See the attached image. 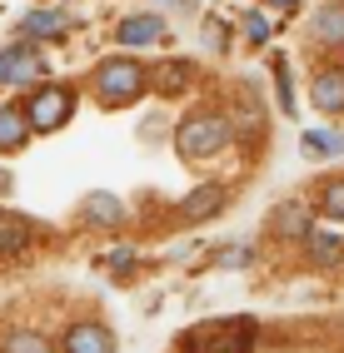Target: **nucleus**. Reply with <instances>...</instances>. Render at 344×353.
Segmentation results:
<instances>
[{"instance_id":"f3484780","label":"nucleus","mask_w":344,"mask_h":353,"mask_svg":"<svg viewBox=\"0 0 344 353\" xmlns=\"http://www.w3.org/2000/svg\"><path fill=\"white\" fill-rule=\"evenodd\" d=\"M26 244H30V219L0 214V254H20Z\"/></svg>"},{"instance_id":"412c9836","label":"nucleus","mask_w":344,"mask_h":353,"mask_svg":"<svg viewBox=\"0 0 344 353\" xmlns=\"http://www.w3.org/2000/svg\"><path fill=\"white\" fill-rule=\"evenodd\" d=\"M249 259H255V254H249L245 244H235V249H220V264H224V269H245Z\"/></svg>"},{"instance_id":"6e6552de","label":"nucleus","mask_w":344,"mask_h":353,"mask_svg":"<svg viewBox=\"0 0 344 353\" xmlns=\"http://www.w3.org/2000/svg\"><path fill=\"white\" fill-rule=\"evenodd\" d=\"M30 114L20 105H0V154H20L30 145Z\"/></svg>"},{"instance_id":"6ab92c4d","label":"nucleus","mask_w":344,"mask_h":353,"mask_svg":"<svg viewBox=\"0 0 344 353\" xmlns=\"http://www.w3.org/2000/svg\"><path fill=\"white\" fill-rule=\"evenodd\" d=\"M319 214H329L334 224H344V179H339V184H325V190H319Z\"/></svg>"},{"instance_id":"39448f33","label":"nucleus","mask_w":344,"mask_h":353,"mask_svg":"<svg viewBox=\"0 0 344 353\" xmlns=\"http://www.w3.org/2000/svg\"><path fill=\"white\" fill-rule=\"evenodd\" d=\"M224 204H229V190H224L220 179H210V184H195V190H190L185 199H180V219H185V224H204L210 214H220Z\"/></svg>"},{"instance_id":"9d476101","label":"nucleus","mask_w":344,"mask_h":353,"mask_svg":"<svg viewBox=\"0 0 344 353\" xmlns=\"http://www.w3.org/2000/svg\"><path fill=\"white\" fill-rule=\"evenodd\" d=\"M269 224H274V234L280 239H309V209L300 204V199H285V204H274V214H269Z\"/></svg>"},{"instance_id":"4be33fe9","label":"nucleus","mask_w":344,"mask_h":353,"mask_svg":"<svg viewBox=\"0 0 344 353\" xmlns=\"http://www.w3.org/2000/svg\"><path fill=\"white\" fill-rule=\"evenodd\" d=\"M95 264H110V269H120V274H125V269L135 264V249H115V254H100Z\"/></svg>"},{"instance_id":"4468645a","label":"nucleus","mask_w":344,"mask_h":353,"mask_svg":"<svg viewBox=\"0 0 344 353\" xmlns=\"http://www.w3.org/2000/svg\"><path fill=\"white\" fill-rule=\"evenodd\" d=\"M314 35L325 45H344V0H325L314 10Z\"/></svg>"},{"instance_id":"a211bd4d","label":"nucleus","mask_w":344,"mask_h":353,"mask_svg":"<svg viewBox=\"0 0 344 353\" xmlns=\"http://www.w3.org/2000/svg\"><path fill=\"white\" fill-rule=\"evenodd\" d=\"M65 10H30L26 15V35H35V40H50V35H65Z\"/></svg>"},{"instance_id":"b1692460","label":"nucleus","mask_w":344,"mask_h":353,"mask_svg":"<svg viewBox=\"0 0 344 353\" xmlns=\"http://www.w3.org/2000/svg\"><path fill=\"white\" fill-rule=\"evenodd\" d=\"M245 35H249V40H265V35H269V20H265V15H245Z\"/></svg>"},{"instance_id":"dca6fc26","label":"nucleus","mask_w":344,"mask_h":353,"mask_svg":"<svg viewBox=\"0 0 344 353\" xmlns=\"http://www.w3.org/2000/svg\"><path fill=\"white\" fill-rule=\"evenodd\" d=\"M305 154H309V159H334V154H344V130H309V134H305Z\"/></svg>"},{"instance_id":"aec40b11","label":"nucleus","mask_w":344,"mask_h":353,"mask_svg":"<svg viewBox=\"0 0 344 353\" xmlns=\"http://www.w3.org/2000/svg\"><path fill=\"white\" fill-rule=\"evenodd\" d=\"M185 80H190V70H185V65L175 60V65H165V70H160V75H155V90H165V95H170V90H180Z\"/></svg>"},{"instance_id":"5701e85b","label":"nucleus","mask_w":344,"mask_h":353,"mask_svg":"<svg viewBox=\"0 0 344 353\" xmlns=\"http://www.w3.org/2000/svg\"><path fill=\"white\" fill-rule=\"evenodd\" d=\"M274 85H280V100L294 110V95H289V65H285V60H274Z\"/></svg>"},{"instance_id":"9b49d317","label":"nucleus","mask_w":344,"mask_h":353,"mask_svg":"<svg viewBox=\"0 0 344 353\" xmlns=\"http://www.w3.org/2000/svg\"><path fill=\"white\" fill-rule=\"evenodd\" d=\"M115 35H120V45H155L160 35H165V26H160V15L145 10V15H125Z\"/></svg>"},{"instance_id":"2eb2a0df","label":"nucleus","mask_w":344,"mask_h":353,"mask_svg":"<svg viewBox=\"0 0 344 353\" xmlns=\"http://www.w3.org/2000/svg\"><path fill=\"white\" fill-rule=\"evenodd\" d=\"M0 353H55V343L45 334H35V328H10L0 339Z\"/></svg>"},{"instance_id":"393cba45","label":"nucleus","mask_w":344,"mask_h":353,"mask_svg":"<svg viewBox=\"0 0 344 353\" xmlns=\"http://www.w3.org/2000/svg\"><path fill=\"white\" fill-rule=\"evenodd\" d=\"M6 190H10V174H6V170H0V194H6Z\"/></svg>"},{"instance_id":"7ed1b4c3","label":"nucleus","mask_w":344,"mask_h":353,"mask_svg":"<svg viewBox=\"0 0 344 353\" xmlns=\"http://www.w3.org/2000/svg\"><path fill=\"white\" fill-rule=\"evenodd\" d=\"M145 85H150V70H145L140 60L115 55V60H100V65H95V95H100L105 105H130Z\"/></svg>"},{"instance_id":"20e7f679","label":"nucleus","mask_w":344,"mask_h":353,"mask_svg":"<svg viewBox=\"0 0 344 353\" xmlns=\"http://www.w3.org/2000/svg\"><path fill=\"white\" fill-rule=\"evenodd\" d=\"M70 110H75V90H70V85H45V90H35L30 105H26L30 130H40V134L60 130L65 120H70Z\"/></svg>"},{"instance_id":"1a4fd4ad","label":"nucleus","mask_w":344,"mask_h":353,"mask_svg":"<svg viewBox=\"0 0 344 353\" xmlns=\"http://www.w3.org/2000/svg\"><path fill=\"white\" fill-rule=\"evenodd\" d=\"M80 224H90V229H115V224H125V204L115 199V194H85L80 199Z\"/></svg>"},{"instance_id":"a878e982","label":"nucleus","mask_w":344,"mask_h":353,"mask_svg":"<svg viewBox=\"0 0 344 353\" xmlns=\"http://www.w3.org/2000/svg\"><path fill=\"white\" fill-rule=\"evenodd\" d=\"M274 6H280V10H289V6H294V0H274Z\"/></svg>"},{"instance_id":"423d86ee","label":"nucleus","mask_w":344,"mask_h":353,"mask_svg":"<svg viewBox=\"0 0 344 353\" xmlns=\"http://www.w3.org/2000/svg\"><path fill=\"white\" fill-rule=\"evenodd\" d=\"M309 105L325 110V114H339L344 110V65H325L309 80Z\"/></svg>"},{"instance_id":"f03ea898","label":"nucleus","mask_w":344,"mask_h":353,"mask_svg":"<svg viewBox=\"0 0 344 353\" xmlns=\"http://www.w3.org/2000/svg\"><path fill=\"white\" fill-rule=\"evenodd\" d=\"M255 339H260L255 319H210L190 328L180 339V348L185 353H255Z\"/></svg>"},{"instance_id":"f8f14e48","label":"nucleus","mask_w":344,"mask_h":353,"mask_svg":"<svg viewBox=\"0 0 344 353\" xmlns=\"http://www.w3.org/2000/svg\"><path fill=\"white\" fill-rule=\"evenodd\" d=\"M30 70H40V60H35V50H30V45H10V50H0V85L26 80Z\"/></svg>"},{"instance_id":"f257e3e1","label":"nucleus","mask_w":344,"mask_h":353,"mask_svg":"<svg viewBox=\"0 0 344 353\" xmlns=\"http://www.w3.org/2000/svg\"><path fill=\"white\" fill-rule=\"evenodd\" d=\"M229 139H235V125L224 120V114H215V110H200V114H190V120H180V130H175V150H180V159H215L220 150H229Z\"/></svg>"},{"instance_id":"0eeeda50","label":"nucleus","mask_w":344,"mask_h":353,"mask_svg":"<svg viewBox=\"0 0 344 353\" xmlns=\"http://www.w3.org/2000/svg\"><path fill=\"white\" fill-rule=\"evenodd\" d=\"M60 348L65 353H115V334L105 323H70L65 328V339H60Z\"/></svg>"},{"instance_id":"ddd939ff","label":"nucleus","mask_w":344,"mask_h":353,"mask_svg":"<svg viewBox=\"0 0 344 353\" xmlns=\"http://www.w3.org/2000/svg\"><path fill=\"white\" fill-rule=\"evenodd\" d=\"M305 254H309V264H319V269H334L339 259H344V239H339V234L314 229L309 239H305Z\"/></svg>"}]
</instances>
